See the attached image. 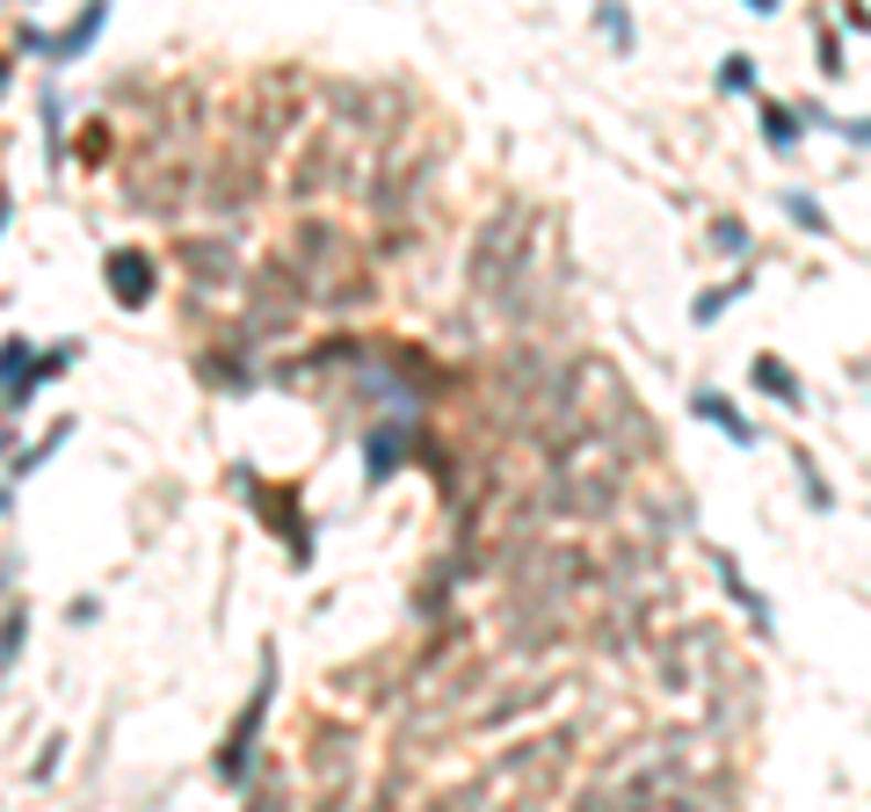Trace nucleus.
Masks as SVG:
<instances>
[{"mask_svg": "<svg viewBox=\"0 0 871 812\" xmlns=\"http://www.w3.org/2000/svg\"><path fill=\"white\" fill-rule=\"evenodd\" d=\"M595 22H603V36H617V44H632V15H625V8H603V15H595Z\"/></svg>", "mask_w": 871, "mask_h": 812, "instance_id": "nucleus-13", "label": "nucleus"}, {"mask_svg": "<svg viewBox=\"0 0 871 812\" xmlns=\"http://www.w3.org/2000/svg\"><path fill=\"white\" fill-rule=\"evenodd\" d=\"M697 414L712 421V429H727L733 443H755V429H749L741 414H733V399H719V392H697Z\"/></svg>", "mask_w": 871, "mask_h": 812, "instance_id": "nucleus-4", "label": "nucleus"}, {"mask_svg": "<svg viewBox=\"0 0 871 812\" xmlns=\"http://www.w3.org/2000/svg\"><path fill=\"white\" fill-rule=\"evenodd\" d=\"M261 711H269V660H261V690H255V704H247V718L233 726L226 755H218V777H226V783H240V777H247V747H255V733H261Z\"/></svg>", "mask_w": 871, "mask_h": 812, "instance_id": "nucleus-1", "label": "nucleus"}, {"mask_svg": "<svg viewBox=\"0 0 871 812\" xmlns=\"http://www.w3.org/2000/svg\"><path fill=\"white\" fill-rule=\"evenodd\" d=\"M784 218H792V225H806V232H828V218H820V204H814V196H799V190L784 196Z\"/></svg>", "mask_w": 871, "mask_h": 812, "instance_id": "nucleus-10", "label": "nucleus"}, {"mask_svg": "<svg viewBox=\"0 0 871 812\" xmlns=\"http://www.w3.org/2000/svg\"><path fill=\"white\" fill-rule=\"evenodd\" d=\"M719 247H727V255H749V225L741 218H719V232H712Z\"/></svg>", "mask_w": 871, "mask_h": 812, "instance_id": "nucleus-12", "label": "nucleus"}, {"mask_svg": "<svg viewBox=\"0 0 871 812\" xmlns=\"http://www.w3.org/2000/svg\"><path fill=\"white\" fill-rule=\"evenodd\" d=\"M400 465V429H385V435H370V479H385V472Z\"/></svg>", "mask_w": 871, "mask_h": 812, "instance_id": "nucleus-7", "label": "nucleus"}, {"mask_svg": "<svg viewBox=\"0 0 871 812\" xmlns=\"http://www.w3.org/2000/svg\"><path fill=\"white\" fill-rule=\"evenodd\" d=\"M103 22H109V8H87V15L73 22L66 36H36V30H30V52H44V58H52V66H66V58H80L87 44L103 36Z\"/></svg>", "mask_w": 871, "mask_h": 812, "instance_id": "nucleus-3", "label": "nucleus"}, {"mask_svg": "<svg viewBox=\"0 0 871 812\" xmlns=\"http://www.w3.org/2000/svg\"><path fill=\"white\" fill-rule=\"evenodd\" d=\"M109 291H117V305H146L153 297V261L139 247H117L109 255Z\"/></svg>", "mask_w": 871, "mask_h": 812, "instance_id": "nucleus-2", "label": "nucleus"}, {"mask_svg": "<svg viewBox=\"0 0 871 812\" xmlns=\"http://www.w3.org/2000/svg\"><path fill=\"white\" fill-rule=\"evenodd\" d=\"M799 131H806L799 109H784V102H770V109H763V139L777 145V153H792V145H799Z\"/></svg>", "mask_w": 871, "mask_h": 812, "instance_id": "nucleus-5", "label": "nucleus"}, {"mask_svg": "<svg viewBox=\"0 0 871 812\" xmlns=\"http://www.w3.org/2000/svg\"><path fill=\"white\" fill-rule=\"evenodd\" d=\"M22 624H30L22 609H8V617H0V674L15 668V653H22Z\"/></svg>", "mask_w": 871, "mask_h": 812, "instance_id": "nucleus-8", "label": "nucleus"}, {"mask_svg": "<svg viewBox=\"0 0 871 812\" xmlns=\"http://www.w3.org/2000/svg\"><path fill=\"white\" fill-rule=\"evenodd\" d=\"M0 225H8V196H0Z\"/></svg>", "mask_w": 871, "mask_h": 812, "instance_id": "nucleus-15", "label": "nucleus"}, {"mask_svg": "<svg viewBox=\"0 0 871 812\" xmlns=\"http://www.w3.org/2000/svg\"><path fill=\"white\" fill-rule=\"evenodd\" d=\"M719 87H727V95H749V87H755V58H741V52H733L727 66H719Z\"/></svg>", "mask_w": 871, "mask_h": 812, "instance_id": "nucleus-11", "label": "nucleus"}, {"mask_svg": "<svg viewBox=\"0 0 871 812\" xmlns=\"http://www.w3.org/2000/svg\"><path fill=\"white\" fill-rule=\"evenodd\" d=\"M755 385H763L770 399H784V407H799V378L784 364H770V356H755Z\"/></svg>", "mask_w": 871, "mask_h": 812, "instance_id": "nucleus-6", "label": "nucleus"}, {"mask_svg": "<svg viewBox=\"0 0 871 812\" xmlns=\"http://www.w3.org/2000/svg\"><path fill=\"white\" fill-rule=\"evenodd\" d=\"M842 139H857V145H871V117H850V123H836Z\"/></svg>", "mask_w": 871, "mask_h": 812, "instance_id": "nucleus-14", "label": "nucleus"}, {"mask_svg": "<svg viewBox=\"0 0 871 812\" xmlns=\"http://www.w3.org/2000/svg\"><path fill=\"white\" fill-rule=\"evenodd\" d=\"M733 297H741V283H719V291H705V297L690 305V320H697V327H712V320H719V305H733Z\"/></svg>", "mask_w": 871, "mask_h": 812, "instance_id": "nucleus-9", "label": "nucleus"}]
</instances>
